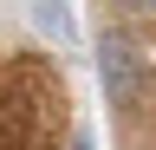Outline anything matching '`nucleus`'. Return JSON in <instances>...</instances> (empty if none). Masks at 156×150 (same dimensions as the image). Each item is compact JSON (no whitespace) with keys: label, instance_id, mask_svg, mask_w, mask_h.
Listing matches in <instances>:
<instances>
[{"label":"nucleus","instance_id":"f257e3e1","mask_svg":"<svg viewBox=\"0 0 156 150\" xmlns=\"http://www.w3.org/2000/svg\"><path fill=\"white\" fill-rule=\"evenodd\" d=\"M7 150H52L58 144V118H65V91L39 59H7Z\"/></svg>","mask_w":156,"mask_h":150},{"label":"nucleus","instance_id":"f03ea898","mask_svg":"<svg viewBox=\"0 0 156 150\" xmlns=\"http://www.w3.org/2000/svg\"><path fill=\"white\" fill-rule=\"evenodd\" d=\"M98 79H104V98L111 104H136L143 98V85L156 79V39L143 26H104V39H98Z\"/></svg>","mask_w":156,"mask_h":150},{"label":"nucleus","instance_id":"7ed1b4c3","mask_svg":"<svg viewBox=\"0 0 156 150\" xmlns=\"http://www.w3.org/2000/svg\"><path fill=\"white\" fill-rule=\"evenodd\" d=\"M26 13H33V26L39 33H52V39H78V20H72V0H26Z\"/></svg>","mask_w":156,"mask_h":150},{"label":"nucleus","instance_id":"20e7f679","mask_svg":"<svg viewBox=\"0 0 156 150\" xmlns=\"http://www.w3.org/2000/svg\"><path fill=\"white\" fill-rule=\"evenodd\" d=\"M72 150H91V137H85V130H78V137H72Z\"/></svg>","mask_w":156,"mask_h":150}]
</instances>
